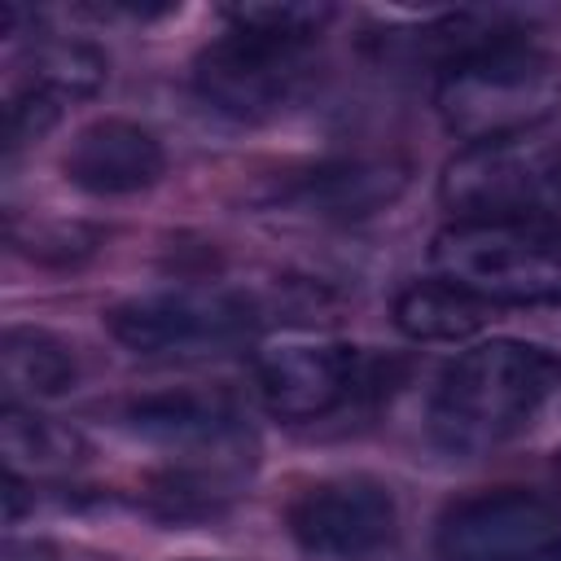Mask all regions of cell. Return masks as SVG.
Here are the masks:
<instances>
[{"mask_svg": "<svg viewBox=\"0 0 561 561\" xmlns=\"http://www.w3.org/2000/svg\"><path fill=\"white\" fill-rule=\"evenodd\" d=\"M123 425L167 456L153 495L167 513H210L254 469V434L224 390H153L123 408Z\"/></svg>", "mask_w": 561, "mask_h": 561, "instance_id": "obj_1", "label": "cell"}, {"mask_svg": "<svg viewBox=\"0 0 561 561\" xmlns=\"http://www.w3.org/2000/svg\"><path fill=\"white\" fill-rule=\"evenodd\" d=\"M561 364L513 342L486 337L460 351L430 394V438L460 460L486 456L517 438L543 408Z\"/></svg>", "mask_w": 561, "mask_h": 561, "instance_id": "obj_2", "label": "cell"}, {"mask_svg": "<svg viewBox=\"0 0 561 561\" xmlns=\"http://www.w3.org/2000/svg\"><path fill=\"white\" fill-rule=\"evenodd\" d=\"M434 110L465 145L530 136L561 110V61L522 35L486 44L438 75Z\"/></svg>", "mask_w": 561, "mask_h": 561, "instance_id": "obj_3", "label": "cell"}, {"mask_svg": "<svg viewBox=\"0 0 561 561\" xmlns=\"http://www.w3.org/2000/svg\"><path fill=\"white\" fill-rule=\"evenodd\" d=\"M438 280L495 307H522L561 294V228L526 219H451L430 241Z\"/></svg>", "mask_w": 561, "mask_h": 561, "instance_id": "obj_4", "label": "cell"}, {"mask_svg": "<svg viewBox=\"0 0 561 561\" xmlns=\"http://www.w3.org/2000/svg\"><path fill=\"white\" fill-rule=\"evenodd\" d=\"M438 197L456 219H526L561 228V140H491L465 145L438 180Z\"/></svg>", "mask_w": 561, "mask_h": 561, "instance_id": "obj_5", "label": "cell"}, {"mask_svg": "<svg viewBox=\"0 0 561 561\" xmlns=\"http://www.w3.org/2000/svg\"><path fill=\"white\" fill-rule=\"evenodd\" d=\"M259 311L245 294L228 289H162L136 294L105 311L110 337L145 359H197L224 355L250 342Z\"/></svg>", "mask_w": 561, "mask_h": 561, "instance_id": "obj_6", "label": "cell"}, {"mask_svg": "<svg viewBox=\"0 0 561 561\" xmlns=\"http://www.w3.org/2000/svg\"><path fill=\"white\" fill-rule=\"evenodd\" d=\"M311 48L307 39H280L245 26H224L219 39H210L193 61V88L197 96L237 123H259L280 114L311 75Z\"/></svg>", "mask_w": 561, "mask_h": 561, "instance_id": "obj_7", "label": "cell"}, {"mask_svg": "<svg viewBox=\"0 0 561 561\" xmlns=\"http://www.w3.org/2000/svg\"><path fill=\"white\" fill-rule=\"evenodd\" d=\"M289 539L311 561H368L394 543V491L368 473H337L302 486L285 508Z\"/></svg>", "mask_w": 561, "mask_h": 561, "instance_id": "obj_8", "label": "cell"}, {"mask_svg": "<svg viewBox=\"0 0 561 561\" xmlns=\"http://www.w3.org/2000/svg\"><path fill=\"white\" fill-rule=\"evenodd\" d=\"M438 561H561V508L522 486L465 495L438 522Z\"/></svg>", "mask_w": 561, "mask_h": 561, "instance_id": "obj_9", "label": "cell"}, {"mask_svg": "<svg viewBox=\"0 0 561 561\" xmlns=\"http://www.w3.org/2000/svg\"><path fill=\"white\" fill-rule=\"evenodd\" d=\"M368 386V359L346 342H280L254 355V390L280 421H316Z\"/></svg>", "mask_w": 561, "mask_h": 561, "instance_id": "obj_10", "label": "cell"}, {"mask_svg": "<svg viewBox=\"0 0 561 561\" xmlns=\"http://www.w3.org/2000/svg\"><path fill=\"white\" fill-rule=\"evenodd\" d=\"M408 188V167L399 158H333L272 193V206L307 219H364L386 210Z\"/></svg>", "mask_w": 561, "mask_h": 561, "instance_id": "obj_11", "label": "cell"}, {"mask_svg": "<svg viewBox=\"0 0 561 561\" xmlns=\"http://www.w3.org/2000/svg\"><path fill=\"white\" fill-rule=\"evenodd\" d=\"M61 171L75 188L92 197H127L162 180L167 153L149 127L127 118H101L70 140Z\"/></svg>", "mask_w": 561, "mask_h": 561, "instance_id": "obj_12", "label": "cell"}, {"mask_svg": "<svg viewBox=\"0 0 561 561\" xmlns=\"http://www.w3.org/2000/svg\"><path fill=\"white\" fill-rule=\"evenodd\" d=\"M0 377H4V403H48L61 399L79 386V355L66 337L35 329V324H13L4 329L0 342Z\"/></svg>", "mask_w": 561, "mask_h": 561, "instance_id": "obj_13", "label": "cell"}, {"mask_svg": "<svg viewBox=\"0 0 561 561\" xmlns=\"http://www.w3.org/2000/svg\"><path fill=\"white\" fill-rule=\"evenodd\" d=\"M495 302H482L478 294L438 276L416 280L394 298V324L412 342H473L478 333L495 329Z\"/></svg>", "mask_w": 561, "mask_h": 561, "instance_id": "obj_14", "label": "cell"}, {"mask_svg": "<svg viewBox=\"0 0 561 561\" xmlns=\"http://www.w3.org/2000/svg\"><path fill=\"white\" fill-rule=\"evenodd\" d=\"M0 451H4V473L18 478H61L88 460V443L75 425L44 416L39 408L26 403H4L0 412Z\"/></svg>", "mask_w": 561, "mask_h": 561, "instance_id": "obj_15", "label": "cell"}, {"mask_svg": "<svg viewBox=\"0 0 561 561\" xmlns=\"http://www.w3.org/2000/svg\"><path fill=\"white\" fill-rule=\"evenodd\" d=\"M105 79H110V61H105V53L96 44L70 39V35H53V39H35L18 88L39 92L44 101L66 110L75 101L96 96L105 88Z\"/></svg>", "mask_w": 561, "mask_h": 561, "instance_id": "obj_16", "label": "cell"}, {"mask_svg": "<svg viewBox=\"0 0 561 561\" xmlns=\"http://www.w3.org/2000/svg\"><path fill=\"white\" fill-rule=\"evenodd\" d=\"M329 18H333V4H311V0H254V4L224 9V26H245L280 39H307V44L320 39Z\"/></svg>", "mask_w": 561, "mask_h": 561, "instance_id": "obj_17", "label": "cell"}, {"mask_svg": "<svg viewBox=\"0 0 561 561\" xmlns=\"http://www.w3.org/2000/svg\"><path fill=\"white\" fill-rule=\"evenodd\" d=\"M491 337H513L539 355H548L552 364H561V294L539 298V302H522V307H500Z\"/></svg>", "mask_w": 561, "mask_h": 561, "instance_id": "obj_18", "label": "cell"}, {"mask_svg": "<svg viewBox=\"0 0 561 561\" xmlns=\"http://www.w3.org/2000/svg\"><path fill=\"white\" fill-rule=\"evenodd\" d=\"M57 118H61V105L44 101L39 92L13 88L9 101H4V153L13 158L18 149H26V145H35L39 136H48Z\"/></svg>", "mask_w": 561, "mask_h": 561, "instance_id": "obj_19", "label": "cell"}, {"mask_svg": "<svg viewBox=\"0 0 561 561\" xmlns=\"http://www.w3.org/2000/svg\"><path fill=\"white\" fill-rule=\"evenodd\" d=\"M9 237H13V245L22 250V254H31V259H57V263H66V259H75V250H92L83 237H79V228H66V224H57V228H48V232H39L35 224L22 232V228H9Z\"/></svg>", "mask_w": 561, "mask_h": 561, "instance_id": "obj_20", "label": "cell"}, {"mask_svg": "<svg viewBox=\"0 0 561 561\" xmlns=\"http://www.w3.org/2000/svg\"><path fill=\"white\" fill-rule=\"evenodd\" d=\"M0 561H57V548L48 543V539H18V535H9L4 539V557Z\"/></svg>", "mask_w": 561, "mask_h": 561, "instance_id": "obj_21", "label": "cell"}, {"mask_svg": "<svg viewBox=\"0 0 561 561\" xmlns=\"http://www.w3.org/2000/svg\"><path fill=\"white\" fill-rule=\"evenodd\" d=\"M557 482H561V456H557Z\"/></svg>", "mask_w": 561, "mask_h": 561, "instance_id": "obj_22", "label": "cell"}]
</instances>
